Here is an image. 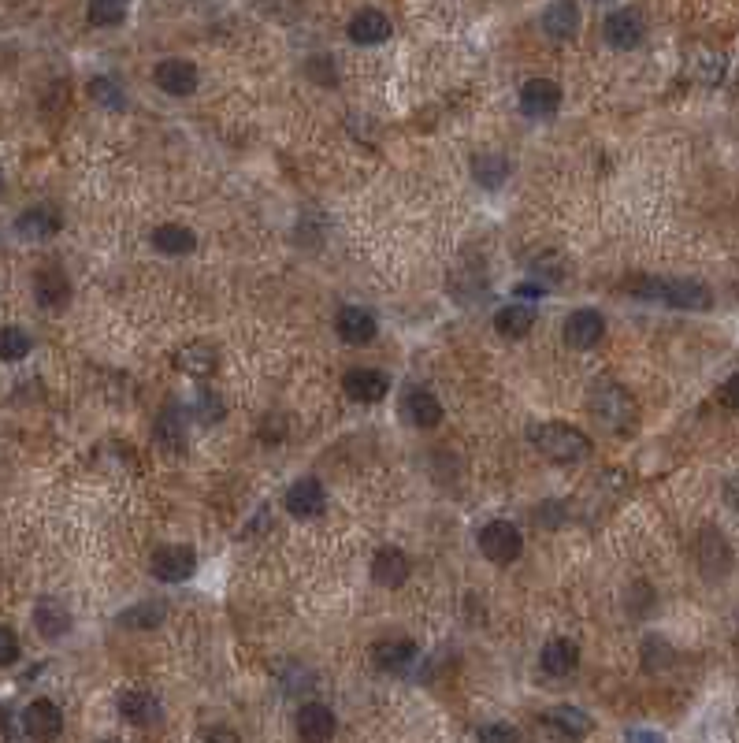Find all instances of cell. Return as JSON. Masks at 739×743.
I'll list each match as a JSON object with an SVG mask.
<instances>
[{
    "mask_svg": "<svg viewBox=\"0 0 739 743\" xmlns=\"http://www.w3.org/2000/svg\"><path fill=\"white\" fill-rule=\"evenodd\" d=\"M528 439L539 454H546L550 461L558 465H576L591 454V439H587L580 428L572 424H561V420H546V424H532L528 428Z\"/></svg>",
    "mask_w": 739,
    "mask_h": 743,
    "instance_id": "obj_1",
    "label": "cell"
},
{
    "mask_svg": "<svg viewBox=\"0 0 739 743\" xmlns=\"http://www.w3.org/2000/svg\"><path fill=\"white\" fill-rule=\"evenodd\" d=\"M587 405H591V417H595L602 428L617 431V435L636 428V420H639L636 398L624 391V387H617V383H598L595 391H591V398H587Z\"/></svg>",
    "mask_w": 739,
    "mask_h": 743,
    "instance_id": "obj_2",
    "label": "cell"
},
{
    "mask_svg": "<svg viewBox=\"0 0 739 743\" xmlns=\"http://www.w3.org/2000/svg\"><path fill=\"white\" fill-rule=\"evenodd\" d=\"M636 294L639 298H658L665 305H673V309H691V313L714 305L710 287L699 283V279H639Z\"/></svg>",
    "mask_w": 739,
    "mask_h": 743,
    "instance_id": "obj_3",
    "label": "cell"
},
{
    "mask_svg": "<svg viewBox=\"0 0 739 743\" xmlns=\"http://www.w3.org/2000/svg\"><path fill=\"white\" fill-rule=\"evenodd\" d=\"M480 550H483V558H491L494 565H509V561H517L520 554H524V535H520L517 524L491 521V524H483Z\"/></svg>",
    "mask_w": 739,
    "mask_h": 743,
    "instance_id": "obj_4",
    "label": "cell"
},
{
    "mask_svg": "<svg viewBox=\"0 0 739 743\" xmlns=\"http://www.w3.org/2000/svg\"><path fill=\"white\" fill-rule=\"evenodd\" d=\"M149 569H153L156 580H164V584H182V580H190L197 569V550L194 547H182V543H171V547H160L153 550V558H149Z\"/></svg>",
    "mask_w": 739,
    "mask_h": 743,
    "instance_id": "obj_5",
    "label": "cell"
},
{
    "mask_svg": "<svg viewBox=\"0 0 739 743\" xmlns=\"http://www.w3.org/2000/svg\"><path fill=\"white\" fill-rule=\"evenodd\" d=\"M23 729L34 743H52L60 740L64 732V714L52 699H34V703L23 710Z\"/></svg>",
    "mask_w": 739,
    "mask_h": 743,
    "instance_id": "obj_6",
    "label": "cell"
},
{
    "mask_svg": "<svg viewBox=\"0 0 739 743\" xmlns=\"http://www.w3.org/2000/svg\"><path fill=\"white\" fill-rule=\"evenodd\" d=\"M602 34H606V41H610L613 49L628 53V49L643 45V38H647V23H643V15H639L636 8H617V12L606 15Z\"/></svg>",
    "mask_w": 739,
    "mask_h": 743,
    "instance_id": "obj_7",
    "label": "cell"
},
{
    "mask_svg": "<svg viewBox=\"0 0 739 743\" xmlns=\"http://www.w3.org/2000/svg\"><path fill=\"white\" fill-rule=\"evenodd\" d=\"M286 509H290V517H298V521L320 517L327 509L324 483L312 480V476H301L298 483H290V491H286Z\"/></svg>",
    "mask_w": 739,
    "mask_h": 743,
    "instance_id": "obj_8",
    "label": "cell"
},
{
    "mask_svg": "<svg viewBox=\"0 0 739 743\" xmlns=\"http://www.w3.org/2000/svg\"><path fill=\"white\" fill-rule=\"evenodd\" d=\"M520 108H524V112H528L532 119L558 116V108H561V86L554 79H532V82H524V90H520Z\"/></svg>",
    "mask_w": 739,
    "mask_h": 743,
    "instance_id": "obj_9",
    "label": "cell"
},
{
    "mask_svg": "<svg viewBox=\"0 0 739 743\" xmlns=\"http://www.w3.org/2000/svg\"><path fill=\"white\" fill-rule=\"evenodd\" d=\"M416 658H420V647H416L409 636L379 639L376 647H372V662H376L383 673H405Z\"/></svg>",
    "mask_w": 739,
    "mask_h": 743,
    "instance_id": "obj_10",
    "label": "cell"
},
{
    "mask_svg": "<svg viewBox=\"0 0 739 743\" xmlns=\"http://www.w3.org/2000/svg\"><path fill=\"white\" fill-rule=\"evenodd\" d=\"M346 394H350L353 402L361 405H376L387 398L390 391V379L379 372V368H353V372H346Z\"/></svg>",
    "mask_w": 739,
    "mask_h": 743,
    "instance_id": "obj_11",
    "label": "cell"
},
{
    "mask_svg": "<svg viewBox=\"0 0 739 743\" xmlns=\"http://www.w3.org/2000/svg\"><path fill=\"white\" fill-rule=\"evenodd\" d=\"M156 86L171 97H190L197 90V67L190 60H160L153 71Z\"/></svg>",
    "mask_w": 739,
    "mask_h": 743,
    "instance_id": "obj_12",
    "label": "cell"
},
{
    "mask_svg": "<svg viewBox=\"0 0 739 743\" xmlns=\"http://www.w3.org/2000/svg\"><path fill=\"white\" fill-rule=\"evenodd\" d=\"M602 335H606V320L598 309H576L565 324V342L572 350H591V346H598Z\"/></svg>",
    "mask_w": 739,
    "mask_h": 743,
    "instance_id": "obj_13",
    "label": "cell"
},
{
    "mask_svg": "<svg viewBox=\"0 0 739 743\" xmlns=\"http://www.w3.org/2000/svg\"><path fill=\"white\" fill-rule=\"evenodd\" d=\"M335 729H338V721H335V714H331V706L305 703L298 710V736L305 743H327L335 736Z\"/></svg>",
    "mask_w": 739,
    "mask_h": 743,
    "instance_id": "obj_14",
    "label": "cell"
},
{
    "mask_svg": "<svg viewBox=\"0 0 739 743\" xmlns=\"http://www.w3.org/2000/svg\"><path fill=\"white\" fill-rule=\"evenodd\" d=\"M539 665H543L546 677H572L580 669V647L576 639H550L539 654Z\"/></svg>",
    "mask_w": 739,
    "mask_h": 743,
    "instance_id": "obj_15",
    "label": "cell"
},
{
    "mask_svg": "<svg viewBox=\"0 0 739 743\" xmlns=\"http://www.w3.org/2000/svg\"><path fill=\"white\" fill-rule=\"evenodd\" d=\"M409 573H413V565L405 558V550H398V547H383L376 558H372V580H376L379 587H402L405 580H409Z\"/></svg>",
    "mask_w": 739,
    "mask_h": 743,
    "instance_id": "obj_16",
    "label": "cell"
},
{
    "mask_svg": "<svg viewBox=\"0 0 739 743\" xmlns=\"http://www.w3.org/2000/svg\"><path fill=\"white\" fill-rule=\"evenodd\" d=\"M376 313H368V309H361V305H350V309H342L338 313V335L350 342V346H368V342L376 339Z\"/></svg>",
    "mask_w": 739,
    "mask_h": 743,
    "instance_id": "obj_17",
    "label": "cell"
},
{
    "mask_svg": "<svg viewBox=\"0 0 739 743\" xmlns=\"http://www.w3.org/2000/svg\"><path fill=\"white\" fill-rule=\"evenodd\" d=\"M402 413L413 428H439L442 424V402L431 391H409L402 398Z\"/></svg>",
    "mask_w": 739,
    "mask_h": 743,
    "instance_id": "obj_18",
    "label": "cell"
},
{
    "mask_svg": "<svg viewBox=\"0 0 739 743\" xmlns=\"http://www.w3.org/2000/svg\"><path fill=\"white\" fill-rule=\"evenodd\" d=\"M543 30L554 41L576 38V30H580V8H576L572 0H554L543 12Z\"/></svg>",
    "mask_w": 739,
    "mask_h": 743,
    "instance_id": "obj_19",
    "label": "cell"
},
{
    "mask_svg": "<svg viewBox=\"0 0 739 743\" xmlns=\"http://www.w3.org/2000/svg\"><path fill=\"white\" fill-rule=\"evenodd\" d=\"M175 365L186 372V376L194 379H205L216 372V365H220V353H216V346H208V342H190V346H182L179 353H175Z\"/></svg>",
    "mask_w": 739,
    "mask_h": 743,
    "instance_id": "obj_20",
    "label": "cell"
},
{
    "mask_svg": "<svg viewBox=\"0 0 739 743\" xmlns=\"http://www.w3.org/2000/svg\"><path fill=\"white\" fill-rule=\"evenodd\" d=\"M390 38V19L379 8H364L350 19V41L357 45H379Z\"/></svg>",
    "mask_w": 739,
    "mask_h": 743,
    "instance_id": "obj_21",
    "label": "cell"
},
{
    "mask_svg": "<svg viewBox=\"0 0 739 743\" xmlns=\"http://www.w3.org/2000/svg\"><path fill=\"white\" fill-rule=\"evenodd\" d=\"M15 231H19V238H52L60 231V212L49 205H34V209L19 212Z\"/></svg>",
    "mask_w": 739,
    "mask_h": 743,
    "instance_id": "obj_22",
    "label": "cell"
},
{
    "mask_svg": "<svg viewBox=\"0 0 739 743\" xmlns=\"http://www.w3.org/2000/svg\"><path fill=\"white\" fill-rule=\"evenodd\" d=\"M34 625H38V632L45 639H60L71 632V610L56 599H41L34 606Z\"/></svg>",
    "mask_w": 739,
    "mask_h": 743,
    "instance_id": "obj_23",
    "label": "cell"
},
{
    "mask_svg": "<svg viewBox=\"0 0 739 743\" xmlns=\"http://www.w3.org/2000/svg\"><path fill=\"white\" fill-rule=\"evenodd\" d=\"M699 561H702V573L706 576H721L728 565H732V550H728L725 535L717 532V528H706V532H702Z\"/></svg>",
    "mask_w": 739,
    "mask_h": 743,
    "instance_id": "obj_24",
    "label": "cell"
},
{
    "mask_svg": "<svg viewBox=\"0 0 739 743\" xmlns=\"http://www.w3.org/2000/svg\"><path fill=\"white\" fill-rule=\"evenodd\" d=\"M119 714L127 717L130 725H149L160 717V703H156L153 691H142V688H130L119 695Z\"/></svg>",
    "mask_w": 739,
    "mask_h": 743,
    "instance_id": "obj_25",
    "label": "cell"
},
{
    "mask_svg": "<svg viewBox=\"0 0 739 743\" xmlns=\"http://www.w3.org/2000/svg\"><path fill=\"white\" fill-rule=\"evenodd\" d=\"M197 238L190 227H182V223H164V227H156L153 231V249H160L164 257H182V253H194Z\"/></svg>",
    "mask_w": 739,
    "mask_h": 743,
    "instance_id": "obj_26",
    "label": "cell"
},
{
    "mask_svg": "<svg viewBox=\"0 0 739 743\" xmlns=\"http://www.w3.org/2000/svg\"><path fill=\"white\" fill-rule=\"evenodd\" d=\"M153 431H156V443L164 446V450H182V443H186V417H182L179 405H164Z\"/></svg>",
    "mask_w": 739,
    "mask_h": 743,
    "instance_id": "obj_27",
    "label": "cell"
},
{
    "mask_svg": "<svg viewBox=\"0 0 739 743\" xmlns=\"http://www.w3.org/2000/svg\"><path fill=\"white\" fill-rule=\"evenodd\" d=\"M532 324L535 313L528 305H506V309H498V316H494V327H498L502 339H524L532 331Z\"/></svg>",
    "mask_w": 739,
    "mask_h": 743,
    "instance_id": "obj_28",
    "label": "cell"
},
{
    "mask_svg": "<svg viewBox=\"0 0 739 743\" xmlns=\"http://www.w3.org/2000/svg\"><path fill=\"white\" fill-rule=\"evenodd\" d=\"M34 290H38V301L45 309H56L67 301V275L60 268H41L38 279H34Z\"/></svg>",
    "mask_w": 739,
    "mask_h": 743,
    "instance_id": "obj_29",
    "label": "cell"
},
{
    "mask_svg": "<svg viewBox=\"0 0 739 743\" xmlns=\"http://www.w3.org/2000/svg\"><path fill=\"white\" fill-rule=\"evenodd\" d=\"M164 617H168V606L164 602H138V606H130V610L119 613V625L123 628H138V632H145V628H156L164 625Z\"/></svg>",
    "mask_w": 739,
    "mask_h": 743,
    "instance_id": "obj_30",
    "label": "cell"
},
{
    "mask_svg": "<svg viewBox=\"0 0 739 743\" xmlns=\"http://www.w3.org/2000/svg\"><path fill=\"white\" fill-rule=\"evenodd\" d=\"M509 160L498 157V153H483V157L472 160V175H476V183L487 186V190H498V186L509 179Z\"/></svg>",
    "mask_w": 739,
    "mask_h": 743,
    "instance_id": "obj_31",
    "label": "cell"
},
{
    "mask_svg": "<svg viewBox=\"0 0 739 743\" xmlns=\"http://www.w3.org/2000/svg\"><path fill=\"white\" fill-rule=\"evenodd\" d=\"M546 721H550L561 736H572V740H580V736L591 732V717H587L584 710H576V706H554V710L546 714Z\"/></svg>",
    "mask_w": 739,
    "mask_h": 743,
    "instance_id": "obj_32",
    "label": "cell"
},
{
    "mask_svg": "<svg viewBox=\"0 0 739 743\" xmlns=\"http://www.w3.org/2000/svg\"><path fill=\"white\" fill-rule=\"evenodd\" d=\"M130 0H90V23L93 27H119L127 19Z\"/></svg>",
    "mask_w": 739,
    "mask_h": 743,
    "instance_id": "obj_33",
    "label": "cell"
},
{
    "mask_svg": "<svg viewBox=\"0 0 739 743\" xmlns=\"http://www.w3.org/2000/svg\"><path fill=\"white\" fill-rule=\"evenodd\" d=\"M30 353V335L23 327H0V361H23Z\"/></svg>",
    "mask_w": 739,
    "mask_h": 743,
    "instance_id": "obj_34",
    "label": "cell"
},
{
    "mask_svg": "<svg viewBox=\"0 0 739 743\" xmlns=\"http://www.w3.org/2000/svg\"><path fill=\"white\" fill-rule=\"evenodd\" d=\"M223 413H227V402H223L216 391H201L194 402V417L201 420V424H216V420H223Z\"/></svg>",
    "mask_w": 739,
    "mask_h": 743,
    "instance_id": "obj_35",
    "label": "cell"
},
{
    "mask_svg": "<svg viewBox=\"0 0 739 743\" xmlns=\"http://www.w3.org/2000/svg\"><path fill=\"white\" fill-rule=\"evenodd\" d=\"M90 93H93V101H97V105L112 108V112H116V108H123V101H127V97H123V90H119L116 82L104 79V75H101V79H93V82H90Z\"/></svg>",
    "mask_w": 739,
    "mask_h": 743,
    "instance_id": "obj_36",
    "label": "cell"
},
{
    "mask_svg": "<svg viewBox=\"0 0 739 743\" xmlns=\"http://www.w3.org/2000/svg\"><path fill=\"white\" fill-rule=\"evenodd\" d=\"M480 743H520V732L506 721H491L480 729Z\"/></svg>",
    "mask_w": 739,
    "mask_h": 743,
    "instance_id": "obj_37",
    "label": "cell"
},
{
    "mask_svg": "<svg viewBox=\"0 0 739 743\" xmlns=\"http://www.w3.org/2000/svg\"><path fill=\"white\" fill-rule=\"evenodd\" d=\"M19 662V636L8 625H0V665Z\"/></svg>",
    "mask_w": 739,
    "mask_h": 743,
    "instance_id": "obj_38",
    "label": "cell"
},
{
    "mask_svg": "<svg viewBox=\"0 0 739 743\" xmlns=\"http://www.w3.org/2000/svg\"><path fill=\"white\" fill-rule=\"evenodd\" d=\"M201 743H242L238 740V732L227 729V725H216V729H208L205 736H201Z\"/></svg>",
    "mask_w": 739,
    "mask_h": 743,
    "instance_id": "obj_39",
    "label": "cell"
},
{
    "mask_svg": "<svg viewBox=\"0 0 739 743\" xmlns=\"http://www.w3.org/2000/svg\"><path fill=\"white\" fill-rule=\"evenodd\" d=\"M628 743H662L658 732H647V729H632L628 732Z\"/></svg>",
    "mask_w": 739,
    "mask_h": 743,
    "instance_id": "obj_40",
    "label": "cell"
},
{
    "mask_svg": "<svg viewBox=\"0 0 739 743\" xmlns=\"http://www.w3.org/2000/svg\"><path fill=\"white\" fill-rule=\"evenodd\" d=\"M517 294H520V298H543L546 287H543V283H520Z\"/></svg>",
    "mask_w": 739,
    "mask_h": 743,
    "instance_id": "obj_41",
    "label": "cell"
},
{
    "mask_svg": "<svg viewBox=\"0 0 739 743\" xmlns=\"http://www.w3.org/2000/svg\"><path fill=\"white\" fill-rule=\"evenodd\" d=\"M721 398H725L728 409H736V376H732V379L725 383V387H721Z\"/></svg>",
    "mask_w": 739,
    "mask_h": 743,
    "instance_id": "obj_42",
    "label": "cell"
},
{
    "mask_svg": "<svg viewBox=\"0 0 739 743\" xmlns=\"http://www.w3.org/2000/svg\"><path fill=\"white\" fill-rule=\"evenodd\" d=\"M0 194H4V175H0Z\"/></svg>",
    "mask_w": 739,
    "mask_h": 743,
    "instance_id": "obj_43",
    "label": "cell"
},
{
    "mask_svg": "<svg viewBox=\"0 0 739 743\" xmlns=\"http://www.w3.org/2000/svg\"><path fill=\"white\" fill-rule=\"evenodd\" d=\"M104 743H116V740H104Z\"/></svg>",
    "mask_w": 739,
    "mask_h": 743,
    "instance_id": "obj_44",
    "label": "cell"
}]
</instances>
